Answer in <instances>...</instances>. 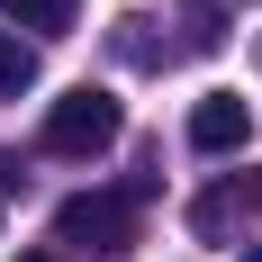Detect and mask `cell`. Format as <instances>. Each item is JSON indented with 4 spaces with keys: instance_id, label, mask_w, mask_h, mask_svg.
Returning a JSON list of instances; mask_svg holds the SVG:
<instances>
[{
    "instance_id": "obj_1",
    "label": "cell",
    "mask_w": 262,
    "mask_h": 262,
    "mask_svg": "<svg viewBox=\"0 0 262 262\" xmlns=\"http://www.w3.org/2000/svg\"><path fill=\"white\" fill-rule=\"evenodd\" d=\"M118 136H127V108L108 100V91H91V81H81V91H63V100L46 108V154H63V163L108 154Z\"/></svg>"
},
{
    "instance_id": "obj_2",
    "label": "cell",
    "mask_w": 262,
    "mask_h": 262,
    "mask_svg": "<svg viewBox=\"0 0 262 262\" xmlns=\"http://www.w3.org/2000/svg\"><path fill=\"white\" fill-rule=\"evenodd\" d=\"M136 235V199L127 190H81L54 208V244H81V253H127Z\"/></svg>"
},
{
    "instance_id": "obj_3",
    "label": "cell",
    "mask_w": 262,
    "mask_h": 262,
    "mask_svg": "<svg viewBox=\"0 0 262 262\" xmlns=\"http://www.w3.org/2000/svg\"><path fill=\"white\" fill-rule=\"evenodd\" d=\"M253 217H262V172H226V181H208L199 199H190V235L226 244L235 226H253Z\"/></svg>"
},
{
    "instance_id": "obj_4",
    "label": "cell",
    "mask_w": 262,
    "mask_h": 262,
    "mask_svg": "<svg viewBox=\"0 0 262 262\" xmlns=\"http://www.w3.org/2000/svg\"><path fill=\"white\" fill-rule=\"evenodd\" d=\"M190 145L199 154H244L253 145V100L244 91H208V100L190 108Z\"/></svg>"
},
{
    "instance_id": "obj_5",
    "label": "cell",
    "mask_w": 262,
    "mask_h": 262,
    "mask_svg": "<svg viewBox=\"0 0 262 262\" xmlns=\"http://www.w3.org/2000/svg\"><path fill=\"white\" fill-rule=\"evenodd\" d=\"M0 18H18V27H36V36H63V27L81 18V0H0Z\"/></svg>"
},
{
    "instance_id": "obj_6",
    "label": "cell",
    "mask_w": 262,
    "mask_h": 262,
    "mask_svg": "<svg viewBox=\"0 0 262 262\" xmlns=\"http://www.w3.org/2000/svg\"><path fill=\"white\" fill-rule=\"evenodd\" d=\"M18 91H36V46L0 36V100H18Z\"/></svg>"
},
{
    "instance_id": "obj_7",
    "label": "cell",
    "mask_w": 262,
    "mask_h": 262,
    "mask_svg": "<svg viewBox=\"0 0 262 262\" xmlns=\"http://www.w3.org/2000/svg\"><path fill=\"white\" fill-rule=\"evenodd\" d=\"M18 262H54V253H18Z\"/></svg>"
},
{
    "instance_id": "obj_8",
    "label": "cell",
    "mask_w": 262,
    "mask_h": 262,
    "mask_svg": "<svg viewBox=\"0 0 262 262\" xmlns=\"http://www.w3.org/2000/svg\"><path fill=\"white\" fill-rule=\"evenodd\" d=\"M244 262H262V244H253V253H244Z\"/></svg>"
}]
</instances>
